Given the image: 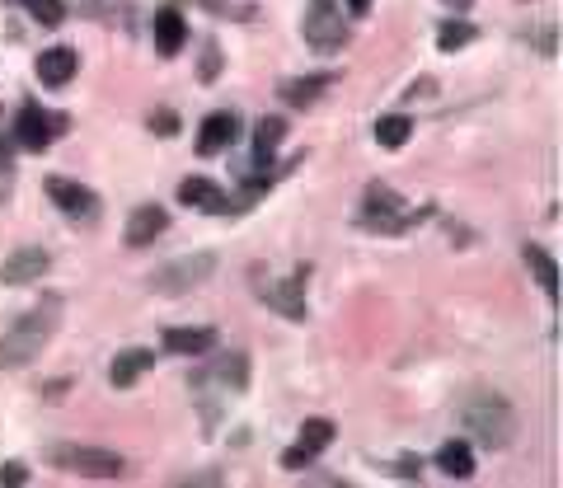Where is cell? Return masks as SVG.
<instances>
[{"label": "cell", "mask_w": 563, "mask_h": 488, "mask_svg": "<svg viewBox=\"0 0 563 488\" xmlns=\"http://www.w3.org/2000/svg\"><path fill=\"white\" fill-rule=\"evenodd\" d=\"M329 442H334V423H329V418H305V423H301V442L282 456V465H287V470H301V465H310V460L320 456Z\"/></svg>", "instance_id": "cell-7"}, {"label": "cell", "mask_w": 563, "mask_h": 488, "mask_svg": "<svg viewBox=\"0 0 563 488\" xmlns=\"http://www.w3.org/2000/svg\"><path fill=\"white\" fill-rule=\"evenodd\" d=\"M216 268L212 254H183V259L165 263V268H155L151 273V287L155 291H165V296H179V291L188 287H198V282H207Z\"/></svg>", "instance_id": "cell-5"}, {"label": "cell", "mask_w": 563, "mask_h": 488, "mask_svg": "<svg viewBox=\"0 0 563 488\" xmlns=\"http://www.w3.org/2000/svg\"><path fill=\"white\" fill-rule=\"evenodd\" d=\"M151 127H160V137H174V127H179V118L160 108V113H151Z\"/></svg>", "instance_id": "cell-29"}, {"label": "cell", "mask_w": 563, "mask_h": 488, "mask_svg": "<svg viewBox=\"0 0 563 488\" xmlns=\"http://www.w3.org/2000/svg\"><path fill=\"white\" fill-rule=\"evenodd\" d=\"M526 268L535 273V282H540L545 296H559V268H554V259H549L540 244H526Z\"/></svg>", "instance_id": "cell-20"}, {"label": "cell", "mask_w": 563, "mask_h": 488, "mask_svg": "<svg viewBox=\"0 0 563 488\" xmlns=\"http://www.w3.org/2000/svg\"><path fill=\"white\" fill-rule=\"evenodd\" d=\"M437 470L451 474V479H470V474H474V451H470V442H446L442 451H437Z\"/></svg>", "instance_id": "cell-19"}, {"label": "cell", "mask_w": 563, "mask_h": 488, "mask_svg": "<svg viewBox=\"0 0 563 488\" xmlns=\"http://www.w3.org/2000/svg\"><path fill=\"white\" fill-rule=\"evenodd\" d=\"M183 43H188L183 15L179 10H160V15H155V47H160V57H179Z\"/></svg>", "instance_id": "cell-17"}, {"label": "cell", "mask_w": 563, "mask_h": 488, "mask_svg": "<svg viewBox=\"0 0 563 488\" xmlns=\"http://www.w3.org/2000/svg\"><path fill=\"white\" fill-rule=\"evenodd\" d=\"M165 230H169V212L155 207V202H146V207H137L132 221H127V244H132V249H146V244H155Z\"/></svg>", "instance_id": "cell-11"}, {"label": "cell", "mask_w": 563, "mask_h": 488, "mask_svg": "<svg viewBox=\"0 0 563 488\" xmlns=\"http://www.w3.org/2000/svg\"><path fill=\"white\" fill-rule=\"evenodd\" d=\"M179 202L183 207H198V212H212V216L235 212V202H230L212 179H183L179 183Z\"/></svg>", "instance_id": "cell-12"}, {"label": "cell", "mask_w": 563, "mask_h": 488, "mask_svg": "<svg viewBox=\"0 0 563 488\" xmlns=\"http://www.w3.org/2000/svg\"><path fill=\"white\" fill-rule=\"evenodd\" d=\"M451 5H460V10H465V5H470V0H451Z\"/></svg>", "instance_id": "cell-32"}, {"label": "cell", "mask_w": 563, "mask_h": 488, "mask_svg": "<svg viewBox=\"0 0 563 488\" xmlns=\"http://www.w3.org/2000/svg\"><path fill=\"white\" fill-rule=\"evenodd\" d=\"M10 188H15V169H10V151H5V137H0V202L10 198Z\"/></svg>", "instance_id": "cell-27"}, {"label": "cell", "mask_w": 563, "mask_h": 488, "mask_svg": "<svg viewBox=\"0 0 563 488\" xmlns=\"http://www.w3.org/2000/svg\"><path fill=\"white\" fill-rule=\"evenodd\" d=\"M263 296H268L287 320H305V268L296 277H287V282H277V287H263Z\"/></svg>", "instance_id": "cell-14"}, {"label": "cell", "mask_w": 563, "mask_h": 488, "mask_svg": "<svg viewBox=\"0 0 563 488\" xmlns=\"http://www.w3.org/2000/svg\"><path fill=\"white\" fill-rule=\"evenodd\" d=\"M0 484H29V470L10 460V465H0Z\"/></svg>", "instance_id": "cell-28"}, {"label": "cell", "mask_w": 563, "mask_h": 488, "mask_svg": "<svg viewBox=\"0 0 563 488\" xmlns=\"http://www.w3.org/2000/svg\"><path fill=\"white\" fill-rule=\"evenodd\" d=\"M165 348L179 357H202L216 348V329H165Z\"/></svg>", "instance_id": "cell-18"}, {"label": "cell", "mask_w": 563, "mask_h": 488, "mask_svg": "<svg viewBox=\"0 0 563 488\" xmlns=\"http://www.w3.org/2000/svg\"><path fill=\"white\" fill-rule=\"evenodd\" d=\"M301 29H305V43L315 47V52H338V47L348 43V24H343V10H338L334 0H310Z\"/></svg>", "instance_id": "cell-4"}, {"label": "cell", "mask_w": 563, "mask_h": 488, "mask_svg": "<svg viewBox=\"0 0 563 488\" xmlns=\"http://www.w3.org/2000/svg\"><path fill=\"white\" fill-rule=\"evenodd\" d=\"M460 418L484 446H507V437H512V409L498 395H474Z\"/></svg>", "instance_id": "cell-2"}, {"label": "cell", "mask_w": 563, "mask_h": 488, "mask_svg": "<svg viewBox=\"0 0 563 488\" xmlns=\"http://www.w3.org/2000/svg\"><path fill=\"white\" fill-rule=\"evenodd\" d=\"M52 329H57V320H52V305H47V310H29V315H19L15 329L0 338V371H5V366H29L33 357L47 348Z\"/></svg>", "instance_id": "cell-1"}, {"label": "cell", "mask_w": 563, "mask_h": 488, "mask_svg": "<svg viewBox=\"0 0 563 488\" xmlns=\"http://www.w3.org/2000/svg\"><path fill=\"white\" fill-rule=\"evenodd\" d=\"M324 85H334V76H305V80H287L282 94H287V104H310Z\"/></svg>", "instance_id": "cell-23"}, {"label": "cell", "mask_w": 563, "mask_h": 488, "mask_svg": "<svg viewBox=\"0 0 563 488\" xmlns=\"http://www.w3.org/2000/svg\"><path fill=\"white\" fill-rule=\"evenodd\" d=\"M348 10H352V19H362L371 10V0H348Z\"/></svg>", "instance_id": "cell-31"}, {"label": "cell", "mask_w": 563, "mask_h": 488, "mask_svg": "<svg viewBox=\"0 0 563 488\" xmlns=\"http://www.w3.org/2000/svg\"><path fill=\"white\" fill-rule=\"evenodd\" d=\"M151 366H155V352L127 348V352H118V357H113V366H108V381L118 385V390H127V385L137 381L141 371H151Z\"/></svg>", "instance_id": "cell-16"}, {"label": "cell", "mask_w": 563, "mask_h": 488, "mask_svg": "<svg viewBox=\"0 0 563 488\" xmlns=\"http://www.w3.org/2000/svg\"><path fill=\"white\" fill-rule=\"evenodd\" d=\"M216 71H221V52H216V47H207V57H202V80H212Z\"/></svg>", "instance_id": "cell-30"}, {"label": "cell", "mask_w": 563, "mask_h": 488, "mask_svg": "<svg viewBox=\"0 0 563 488\" xmlns=\"http://www.w3.org/2000/svg\"><path fill=\"white\" fill-rule=\"evenodd\" d=\"M29 5V15L38 19V24H47V29H57L61 19H66V5L61 0H24Z\"/></svg>", "instance_id": "cell-25"}, {"label": "cell", "mask_w": 563, "mask_h": 488, "mask_svg": "<svg viewBox=\"0 0 563 488\" xmlns=\"http://www.w3.org/2000/svg\"><path fill=\"white\" fill-rule=\"evenodd\" d=\"M80 57L71 52V47H47L43 57H38V80L43 85H66V80L76 76Z\"/></svg>", "instance_id": "cell-15"}, {"label": "cell", "mask_w": 563, "mask_h": 488, "mask_svg": "<svg viewBox=\"0 0 563 488\" xmlns=\"http://www.w3.org/2000/svg\"><path fill=\"white\" fill-rule=\"evenodd\" d=\"M52 127H57V118H52V113H43L38 104H24V108H19V118H15V141L24 146V151H47V146H52V137H57Z\"/></svg>", "instance_id": "cell-8"}, {"label": "cell", "mask_w": 563, "mask_h": 488, "mask_svg": "<svg viewBox=\"0 0 563 488\" xmlns=\"http://www.w3.org/2000/svg\"><path fill=\"white\" fill-rule=\"evenodd\" d=\"M470 38H474L470 24H442V33H437V47H442V52H456V47H465Z\"/></svg>", "instance_id": "cell-26"}, {"label": "cell", "mask_w": 563, "mask_h": 488, "mask_svg": "<svg viewBox=\"0 0 563 488\" xmlns=\"http://www.w3.org/2000/svg\"><path fill=\"white\" fill-rule=\"evenodd\" d=\"M404 207H409V202L395 198L385 183H371V188H366V212H362V221L371 230H404L413 221V212H404Z\"/></svg>", "instance_id": "cell-6"}, {"label": "cell", "mask_w": 563, "mask_h": 488, "mask_svg": "<svg viewBox=\"0 0 563 488\" xmlns=\"http://www.w3.org/2000/svg\"><path fill=\"white\" fill-rule=\"evenodd\" d=\"M282 137H287V122H282V118H263L259 127H254V151H259V160H268V155L282 146Z\"/></svg>", "instance_id": "cell-22"}, {"label": "cell", "mask_w": 563, "mask_h": 488, "mask_svg": "<svg viewBox=\"0 0 563 488\" xmlns=\"http://www.w3.org/2000/svg\"><path fill=\"white\" fill-rule=\"evenodd\" d=\"M235 132H240V118H235V113H212V118H202V127H198V151L202 155L226 151L230 141H235Z\"/></svg>", "instance_id": "cell-13"}, {"label": "cell", "mask_w": 563, "mask_h": 488, "mask_svg": "<svg viewBox=\"0 0 563 488\" xmlns=\"http://www.w3.org/2000/svg\"><path fill=\"white\" fill-rule=\"evenodd\" d=\"M198 5L216 10L221 19H254V10H259V0H198Z\"/></svg>", "instance_id": "cell-24"}, {"label": "cell", "mask_w": 563, "mask_h": 488, "mask_svg": "<svg viewBox=\"0 0 563 488\" xmlns=\"http://www.w3.org/2000/svg\"><path fill=\"white\" fill-rule=\"evenodd\" d=\"M47 198L57 202L66 216H80V221H94V216H99V198L71 179H47Z\"/></svg>", "instance_id": "cell-9"}, {"label": "cell", "mask_w": 563, "mask_h": 488, "mask_svg": "<svg viewBox=\"0 0 563 488\" xmlns=\"http://www.w3.org/2000/svg\"><path fill=\"white\" fill-rule=\"evenodd\" d=\"M409 132H413V122L404 118V113H390V118L376 122V141H381L385 151H399V146L409 141Z\"/></svg>", "instance_id": "cell-21"}, {"label": "cell", "mask_w": 563, "mask_h": 488, "mask_svg": "<svg viewBox=\"0 0 563 488\" xmlns=\"http://www.w3.org/2000/svg\"><path fill=\"white\" fill-rule=\"evenodd\" d=\"M47 268H52V259H47L43 249H19V254H10V259L0 263V282L5 287H24V282H38Z\"/></svg>", "instance_id": "cell-10"}, {"label": "cell", "mask_w": 563, "mask_h": 488, "mask_svg": "<svg viewBox=\"0 0 563 488\" xmlns=\"http://www.w3.org/2000/svg\"><path fill=\"white\" fill-rule=\"evenodd\" d=\"M47 460L71 474H85V479H118L122 474V456H113L104 446H52Z\"/></svg>", "instance_id": "cell-3"}]
</instances>
